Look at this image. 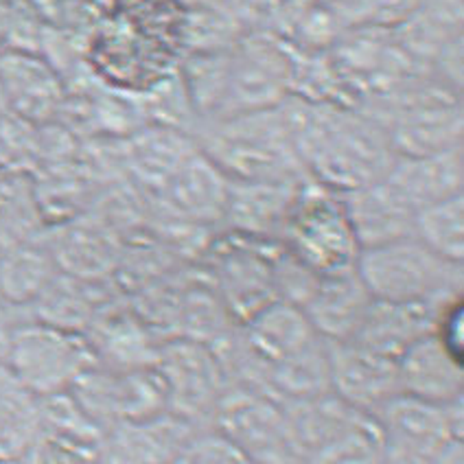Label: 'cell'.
<instances>
[{
	"mask_svg": "<svg viewBox=\"0 0 464 464\" xmlns=\"http://www.w3.org/2000/svg\"><path fill=\"white\" fill-rule=\"evenodd\" d=\"M281 112L304 173L331 191L383 180L397 158L383 123L371 116L300 99H285Z\"/></svg>",
	"mask_w": 464,
	"mask_h": 464,
	"instance_id": "1",
	"label": "cell"
},
{
	"mask_svg": "<svg viewBox=\"0 0 464 464\" xmlns=\"http://www.w3.org/2000/svg\"><path fill=\"white\" fill-rule=\"evenodd\" d=\"M198 147L228 180L304 182L281 105L219 116L199 125Z\"/></svg>",
	"mask_w": 464,
	"mask_h": 464,
	"instance_id": "2",
	"label": "cell"
},
{
	"mask_svg": "<svg viewBox=\"0 0 464 464\" xmlns=\"http://www.w3.org/2000/svg\"><path fill=\"white\" fill-rule=\"evenodd\" d=\"M303 464H382L386 436L374 414L323 392L283 403Z\"/></svg>",
	"mask_w": 464,
	"mask_h": 464,
	"instance_id": "3",
	"label": "cell"
},
{
	"mask_svg": "<svg viewBox=\"0 0 464 464\" xmlns=\"http://www.w3.org/2000/svg\"><path fill=\"white\" fill-rule=\"evenodd\" d=\"M372 298L442 307L462 296V266L447 261L414 237L362 250L355 266Z\"/></svg>",
	"mask_w": 464,
	"mask_h": 464,
	"instance_id": "4",
	"label": "cell"
},
{
	"mask_svg": "<svg viewBox=\"0 0 464 464\" xmlns=\"http://www.w3.org/2000/svg\"><path fill=\"white\" fill-rule=\"evenodd\" d=\"M278 241L287 255L318 276L355 270L362 252L342 193L314 180L298 188Z\"/></svg>",
	"mask_w": 464,
	"mask_h": 464,
	"instance_id": "5",
	"label": "cell"
},
{
	"mask_svg": "<svg viewBox=\"0 0 464 464\" xmlns=\"http://www.w3.org/2000/svg\"><path fill=\"white\" fill-rule=\"evenodd\" d=\"M5 363L34 397L46 399L71 392L99 362L86 334L34 318L18 331Z\"/></svg>",
	"mask_w": 464,
	"mask_h": 464,
	"instance_id": "6",
	"label": "cell"
},
{
	"mask_svg": "<svg viewBox=\"0 0 464 464\" xmlns=\"http://www.w3.org/2000/svg\"><path fill=\"white\" fill-rule=\"evenodd\" d=\"M219 434L252 464H303L283 403L252 388L224 394L218 405Z\"/></svg>",
	"mask_w": 464,
	"mask_h": 464,
	"instance_id": "7",
	"label": "cell"
},
{
	"mask_svg": "<svg viewBox=\"0 0 464 464\" xmlns=\"http://www.w3.org/2000/svg\"><path fill=\"white\" fill-rule=\"evenodd\" d=\"M165 386L169 412L191 420L210 408L218 412L224 397V363L204 342L178 340L160 346L154 360Z\"/></svg>",
	"mask_w": 464,
	"mask_h": 464,
	"instance_id": "8",
	"label": "cell"
},
{
	"mask_svg": "<svg viewBox=\"0 0 464 464\" xmlns=\"http://www.w3.org/2000/svg\"><path fill=\"white\" fill-rule=\"evenodd\" d=\"M270 241L232 235V241L219 246L213 255L215 296L241 323L276 300L274 292V255L263 250Z\"/></svg>",
	"mask_w": 464,
	"mask_h": 464,
	"instance_id": "9",
	"label": "cell"
},
{
	"mask_svg": "<svg viewBox=\"0 0 464 464\" xmlns=\"http://www.w3.org/2000/svg\"><path fill=\"white\" fill-rule=\"evenodd\" d=\"M374 419L382 425L386 447L430 458L460 451V403L439 405L397 394L374 412Z\"/></svg>",
	"mask_w": 464,
	"mask_h": 464,
	"instance_id": "10",
	"label": "cell"
},
{
	"mask_svg": "<svg viewBox=\"0 0 464 464\" xmlns=\"http://www.w3.org/2000/svg\"><path fill=\"white\" fill-rule=\"evenodd\" d=\"M329 392L362 412L374 414L399 390L397 362L355 342H326Z\"/></svg>",
	"mask_w": 464,
	"mask_h": 464,
	"instance_id": "11",
	"label": "cell"
},
{
	"mask_svg": "<svg viewBox=\"0 0 464 464\" xmlns=\"http://www.w3.org/2000/svg\"><path fill=\"white\" fill-rule=\"evenodd\" d=\"M198 436L191 420L173 412L110 427L99 447L97 464H173Z\"/></svg>",
	"mask_w": 464,
	"mask_h": 464,
	"instance_id": "12",
	"label": "cell"
},
{
	"mask_svg": "<svg viewBox=\"0 0 464 464\" xmlns=\"http://www.w3.org/2000/svg\"><path fill=\"white\" fill-rule=\"evenodd\" d=\"M0 88L9 110L34 125H46L64 103V86L49 62L26 51L0 55Z\"/></svg>",
	"mask_w": 464,
	"mask_h": 464,
	"instance_id": "13",
	"label": "cell"
},
{
	"mask_svg": "<svg viewBox=\"0 0 464 464\" xmlns=\"http://www.w3.org/2000/svg\"><path fill=\"white\" fill-rule=\"evenodd\" d=\"M353 232L362 250L408 239L414 235L416 208L383 180L342 193Z\"/></svg>",
	"mask_w": 464,
	"mask_h": 464,
	"instance_id": "14",
	"label": "cell"
},
{
	"mask_svg": "<svg viewBox=\"0 0 464 464\" xmlns=\"http://www.w3.org/2000/svg\"><path fill=\"white\" fill-rule=\"evenodd\" d=\"M303 184L228 180L221 221H226L232 235L258 241L278 239Z\"/></svg>",
	"mask_w": 464,
	"mask_h": 464,
	"instance_id": "15",
	"label": "cell"
},
{
	"mask_svg": "<svg viewBox=\"0 0 464 464\" xmlns=\"http://www.w3.org/2000/svg\"><path fill=\"white\" fill-rule=\"evenodd\" d=\"M289 83V64L285 57L267 49L252 46L232 53L228 68V92L221 116L278 108Z\"/></svg>",
	"mask_w": 464,
	"mask_h": 464,
	"instance_id": "16",
	"label": "cell"
},
{
	"mask_svg": "<svg viewBox=\"0 0 464 464\" xmlns=\"http://www.w3.org/2000/svg\"><path fill=\"white\" fill-rule=\"evenodd\" d=\"M399 390L427 403H460L464 390L462 362L456 360L434 334L416 342L397 360Z\"/></svg>",
	"mask_w": 464,
	"mask_h": 464,
	"instance_id": "17",
	"label": "cell"
},
{
	"mask_svg": "<svg viewBox=\"0 0 464 464\" xmlns=\"http://www.w3.org/2000/svg\"><path fill=\"white\" fill-rule=\"evenodd\" d=\"M372 304L371 292L357 270L320 278L307 303L304 315L324 342H351Z\"/></svg>",
	"mask_w": 464,
	"mask_h": 464,
	"instance_id": "18",
	"label": "cell"
},
{
	"mask_svg": "<svg viewBox=\"0 0 464 464\" xmlns=\"http://www.w3.org/2000/svg\"><path fill=\"white\" fill-rule=\"evenodd\" d=\"M386 180L419 210L460 195L464 187L462 147L423 156H397Z\"/></svg>",
	"mask_w": 464,
	"mask_h": 464,
	"instance_id": "19",
	"label": "cell"
},
{
	"mask_svg": "<svg viewBox=\"0 0 464 464\" xmlns=\"http://www.w3.org/2000/svg\"><path fill=\"white\" fill-rule=\"evenodd\" d=\"M440 307L434 304L388 303L372 298L371 309L351 342L397 362L410 346L434 331Z\"/></svg>",
	"mask_w": 464,
	"mask_h": 464,
	"instance_id": "20",
	"label": "cell"
},
{
	"mask_svg": "<svg viewBox=\"0 0 464 464\" xmlns=\"http://www.w3.org/2000/svg\"><path fill=\"white\" fill-rule=\"evenodd\" d=\"M226 193H228V178L198 147V151L184 162L156 199L165 204V208L176 219L204 224V221H221Z\"/></svg>",
	"mask_w": 464,
	"mask_h": 464,
	"instance_id": "21",
	"label": "cell"
},
{
	"mask_svg": "<svg viewBox=\"0 0 464 464\" xmlns=\"http://www.w3.org/2000/svg\"><path fill=\"white\" fill-rule=\"evenodd\" d=\"M195 151L198 142L184 130L147 125L128 145V167L140 187L158 198Z\"/></svg>",
	"mask_w": 464,
	"mask_h": 464,
	"instance_id": "22",
	"label": "cell"
},
{
	"mask_svg": "<svg viewBox=\"0 0 464 464\" xmlns=\"http://www.w3.org/2000/svg\"><path fill=\"white\" fill-rule=\"evenodd\" d=\"M462 35V0H419L399 26V49L430 64Z\"/></svg>",
	"mask_w": 464,
	"mask_h": 464,
	"instance_id": "23",
	"label": "cell"
},
{
	"mask_svg": "<svg viewBox=\"0 0 464 464\" xmlns=\"http://www.w3.org/2000/svg\"><path fill=\"white\" fill-rule=\"evenodd\" d=\"M57 276L60 267L42 241L15 246L0 255V298L20 307L34 309Z\"/></svg>",
	"mask_w": 464,
	"mask_h": 464,
	"instance_id": "24",
	"label": "cell"
},
{
	"mask_svg": "<svg viewBox=\"0 0 464 464\" xmlns=\"http://www.w3.org/2000/svg\"><path fill=\"white\" fill-rule=\"evenodd\" d=\"M40 436V399L0 362V460L23 458Z\"/></svg>",
	"mask_w": 464,
	"mask_h": 464,
	"instance_id": "25",
	"label": "cell"
},
{
	"mask_svg": "<svg viewBox=\"0 0 464 464\" xmlns=\"http://www.w3.org/2000/svg\"><path fill=\"white\" fill-rule=\"evenodd\" d=\"M44 221L31 173L0 171V255L40 241Z\"/></svg>",
	"mask_w": 464,
	"mask_h": 464,
	"instance_id": "26",
	"label": "cell"
},
{
	"mask_svg": "<svg viewBox=\"0 0 464 464\" xmlns=\"http://www.w3.org/2000/svg\"><path fill=\"white\" fill-rule=\"evenodd\" d=\"M414 239L447 261L462 266L464 258V199L462 193L416 210Z\"/></svg>",
	"mask_w": 464,
	"mask_h": 464,
	"instance_id": "27",
	"label": "cell"
},
{
	"mask_svg": "<svg viewBox=\"0 0 464 464\" xmlns=\"http://www.w3.org/2000/svg\"><path fill=\"white\" fill-rule=\"evenodd\" d=\"M42 162V134L38 125L7 114L0 119V171L29 173Z\"/></svg>",
	"mask_w": 464,
	"mask_h": 464,
	"instance_id": "28",
	"label": "cell"
},
{
	"mask_svg": "<svg viewBox=\"0 0 464 464\" xmlns=\"http://www.w3.org/2000/svg\"><path fill=\"white\" fill-rule=\"evenodd\" d=\"M99 451L55 436L40 434L20 460L23 464H97Z\"/></svg>",
	"mask_w": 464,
	"mask_h": 464,
	"instance_id": "29",
	"label": "cell"
},
{
	"mask_svg": "<svg viewBox=\"0 0 464 464\" xmlns=\"http://www.w3.org/2000/svg\"><path fill=\"white\" fill-rule=\"evenodd\" d=\"M187 464H252L246 453L235 447L219 431L210 434H198L191 442L187 453H184Z\"/></svg>",
	"mask_w": 464,
	"mask_h": 464,
	"instance_id": "30",
	"label": "cell"
},
{
	"mask_svg": "<svg viewBox=\"0 0 464 464\" xmlns=\"http://www.w3.org/2000/svg\"><path fill=\"white\" fill-rule=\"evenodd\" d=\"M434 334L436 340L440 342L447 351L451 353L456 360H464V307H462V296L450 300L447 304H442L439 315H436L434 323Z\"/></svg>",
	"mask_w": 464,
	"mask_h": 464,
	"instance_id": "31",
	"label": "cell"
},
{
	"mask_svg": "<svg viewBox=\"0 0 464 464\" xmlns=\"http://www.w3.org/2000/svg\"><path fill=\"white\" fill-rule=\"evenodd\" d=\"M31 320H34V311L0 298V362H7L15 335Z\"/></svg>",
	"mask_w": 464,
	"mask_h": 464,
	"instance_id": "32",
	"label": "cell"
},
{
	"mask_svg": "<svg viewBox=\"0 0 464 464\" xmlns=\"http://www.w3.org/2000/svg\"><path fill=\"white\" fill-rule=\"evenodd\" d=\"M7 114H12V110H9L7 97H5L3 88H0V119H3V116H7Z\"/></svg>",
	"mask_w": 464,
	"mask_h": 464,
	"instance_id": "33",
	"label": "cell"
},
{
	"mask_svg": "<svg viewBox=\"0 0 464 464\" xmlns=\"http://www.w3.org/2000/svg\"><path fill=\"white\" fill-rule=\"evenodd\" d=\"M0 464H23V460H20V458H15V460H0Z\"/></svg>",
	"mask_w": 464,
	"mask_h": 464,
	"instance_id": "34",
	"label": "cell"
}]
</instances>
